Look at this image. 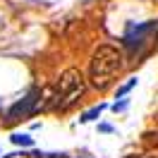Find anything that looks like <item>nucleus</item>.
<instances>
[{
	"instance_id": "nucleus-1",
	"label": "nucleus",
	"mask_w": 158,
	"mask_h": 158,
	"mask_svg": "<svg viewBox=\"0 0 158 158\" xmlns=\"http://www.w3.org/2000/svg\"><path fill=\"white\" fill-rule=\"evenodd\" d=\"M125 67V55L122 50L115 48V46H108L103 43L98 48L91 53V60H89V81L94 89H108L110 84L115 81L120 72Z\"/></svg>"
},
{
	"instance_id": "nucleus-5",
	"label": "nucleus",
	"mask_w": 158,
	"mask_h": 158,
	"mask_svg": "<svg viewBox=\"0 0 158 158\" xmlns=\"http://www.w3.org/2000/svg\"><path fill=\"white\" fill-rule=\"evenodd\" d=\"M103 110H106V103H98L96 108L86 110V113L79 118V122H81V125H86V122H94V120H98V118H101V113H103Z\"/></svg>"
},
{
	"instance_id": "nucleus-2",
	"label": "nucleus",
	"mask_w": 158,
	"mask_h": 158,
	"mask_svg": "<svg viewBox=\"0 0 158 158\" xmlns=\"http://www.w3.org/2000/svg\"><path fill=\"white\" fill-rule=\"evenodd\" d=\"M84 91H86V79L81 74V69H77V67L65 69L60 74L53 94H50L48 103H46V110H60V113H65V110H69L72 106H77L81 101Z\"/></svg>"
},
{
	"instance_id": "nucleus-6",
	"label": "nucleus",
	"mask_w": 158,
	"mask_h": 158,
	"mask_svg": "<svg viewBox=\"0 0 158 158\" xmlns=\"http://www.w3.org/2000/svg\"><path fill=\"white\" fill-rule=\"evenodd\" d=\"M12 144H17V146H31L34 144V137H29V134H19V132H15L10 137Z\"/></svg>"
},
{
	"instance_id": "nucleus-9",
	"label": "nucleus",
	"mask_w": 158,
	"mask_h": 158,
	"mask_svg": "<svg viewBox=\"0 0 158 158\" xmlns=\"http://www.w3.org/2000/svg\"><path fill=\"white\" fill-rule=\"evenodd\" d=\"M127 106H129V101H127V98H122V101H115V103H113L110 108L115 110V113H120V110H125Z\"/></svg>"
},
{
	"instance_id": "nucleus-10",
	"label": "nucleus",
	"mask_w": 158,
	"mask_h": 158,
	"mask_svg": "<svg viewBox=\"0 0 158 158\" xmlns=\"http://www.w3.org/2000/svg\"><path fill=\"white\" fill-rule=\"evenodd\" d=\"M98 132H103V134H108V132H113V127H110V125H106V122H103V125H98Z\"/></svg>"
},
{
	"instance_id": "nucleus-3",
	"label": "nucleus",
	"mask_w": 158,
	"mask_h": 158,
	"mask_svg": "<svg viewBox=\"0 0 158 158\" xmlns=\"http://www.w3.org/2000/svg\"><path fill=\"white\" fill-rule=\"evenodd\" d=\"M41 98H43L41 89L39 86H31L15 106H10V110H7V122H19V120H27V118H31V115H36L39 108H41Z\"/></svg>"
},
{
	"instance_id": "nucleus-8",
	"label": "nucleus",
	"mask_w": 158,
	"mask_h": 158,
	"mask_svg": "<svg viewBox=\"0 0 158 158\" xmlns=\"http://www.w3.org/2000/svg\"><path fill=\"white\" fill-rule=\"evenodd\" d=\"M34 158H67L65 153H43V151H34Z\"/></svg>"
},
{
	"instance_id": "nucleus-7",
	"label": "nucleus",
	"mask_w": 158,
	"mask_h": 158,
	"mask_svg": "<svg viewBox=\"0 0 158 158\" xmlns=\"http://www.w3.org/2000/svg\"><path fill=\"white\" fill-rule=\"evenodd\" d=\"M134 86H137V77H132V79L127 81V84H125V86H120V89H118V98H122V96H127V94H129L132 89H134Z\"/></svg>"
},
{
	"instance_id": "nucleus-11",
	"label": "nucleus",
	"mask_w": 158,
	"mask_h": 158,
	"mask_svg": "<svg viewBox=\"0 0 158 158\" xmlns=\"http://www.w3.org/2000/svg\"><path fill=\"white\" fill-rule=\"evenodd\" d=\"M79 158H86V156H79Z\"/></svg>"
},
{
	"instance_id": "nucleus-4",
	"label": "nucleus",
	"mask_w": 158,
	"mask_h": 158,
	"mask_svg": "<svg viewBox=\"0 0 158 158\" xmlns=\"http://www.w3.org/2000/svg\"><path fill=\"white\" fill-rule=\"evenodd\" d=\"M158 34V19H151V22H144V24H129L127 31H125V36H122V43H125V48L132 50V53H137L144 43H148L151 36H156Z\"/></svg>"
}]
</instances>
